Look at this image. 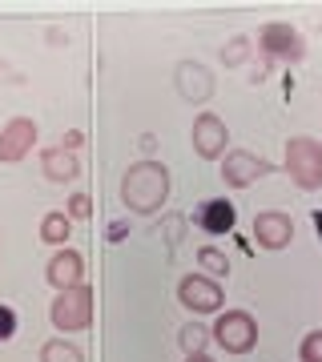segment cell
<instances>
[{
  "label": "cell",
  "instance_id": "cell-1",
  "mask_svg": "<svg viewBox=\"0 0 322 362\" xmlns=\"http://www.w3.org/2000/svg\"><path fill=\"white\" fill-rule=\"evenodd\" d=\"M169 197V169L161 161H137L121 177V202L129 214H157Z\"/></svg>",
  "mask_w": 322,
  "mask_h": 362
},
{
  "label": "cell",
  "instance_id": "cell-2",
  "mask_svg": "<svg viewBox=\"0 0 322 362\" xmlns=\"http://www.w3.org/2000/svg\"><path fill=\"white\" fill-rule=\"evenodd\" d=\"M209 330H214V342L226 354H250L258 346V322L250 310H222L218 322L209 326Z\"/></svg>",
  "mask_w": 322,
  "mask_h": 362
},
{
  "label": "cell",
  "instance_id": "cell-3",
  "mask_svg": "<svg viewBox=\"0 0 322 362\" xmlns=\"http://www.w3.org/2000/svg\"><path fill=\"white\" fill-rule=\"evenodd\" d=\"M49 318L57 330H89L93 322V290L85 282L73 286V290H61V294L52 298V306H49Z\"/></svg>",
  "mask_w": 322,
  "mask_h": 362
},
{
  "label": "cell",
  "instance_id": "cell-4",
  "mask_svg": "<svg viewBox=\"0 0 322 362\" xmlns=\"http://www.w3.org/2000/svg\"><path fill=\"white\" fill-rule=\"evenodd\" d=\"M286 173L302 189H318L322 185V145L314 137H290V145H286Z\"/></svg>",
  "mask_w": 322,
  "mask_h": 362
},
{
  "label": "cell",
  "instance_id": "cell-5",
  "mask_svg": "<svg viewBox=\"0 0 322 362\" xmlns=\"http://www.w3.org/2000/svg\"><path fill=\"white\" fill-rule=\"evenodd\" d=\"M178 302L193 314H222L226 294H222L218 278H209V274H185L178 282Z\"/></svg>",
  "mask_w": 322,
  "mask_h": 362
},
{
  "label": "cell",
  "instance_id": "cell-6",
  "mask_svg": "<svg viewBox=\"0 0 322 362\" xmlns=\"http://www.w3.org/2000/svg\"><path fill=\"white\" fill-rule=\"evenodd\" d=\"M258 45H262V52H266L270 61H302V57H306L302 33L282 25V21H274V25L262 28V33H258Z\"/></svg>",
  "mask_w": 322,
  "mask_h": 362
},
{
  "label": "cell",
  "instance_id": "cell-7",
  "mask_svg": "<svg viewBox=\"0 0 322 362\" xmlns=\"http://www.w3.org/2000/svg\"><path fill=\"white\" fill-rule=\"evenodd\" d=\"M193 153L206 157V161H218L222 153H226V141H230V129H226V121H222L218 113H197L193 117Z\"/></svg>",
  "mask_w": 322,
  "mask_h": 362
},
{
  "label": "cell",
  "instance_id": "cell-8",
  "mask_svg": "<svg viewBox=\"0 0 322 362\" xmlns=\"http://www.w3.org/2000/svg\"><path fill=\"white\" fill-rule=\"evenodd\" d=\"M266 173H274V165L266 157L250 153V149H230L226 161H222V177H226V185H234V189H246V185H254L258 177H266Z\"/></svg>",
  "mask_w": 322,
  "mask_h": 362
},
{
  "label": "cell",
  "instance_id": "cell-9",
  "mask_svg": "<svg viewBox=\"0 0 322 362\" xmlns=\"http://www.w3.org/2000/svg\"><path fill=\"white\" fill-rule=\"evenodd\" d=\"M254 242L262 250H286L294 242V218L282 209H262L254 218Z\"/></svg>",
  "mask_w": 322,
  "mask_h": 362
},
{
  "label": "cell",
  "instance_id": "cell-10",
  "mask_svg": "<svg viewBox=\"0 0 322 362\" xmlns=\"http://www.w3.org/2000/svg\"><path fill=\"white\" fill-rule=\"evenodd\" d=\"M37 145V121L33 117H13L0 129V161H25Z\"/></svg>",
  "mask_w": 322,
  "mask_h": 362
},
{
  "label": "cell",
  "instance_id": "cell-11",
  "mask_svg": "<svg viewBox=\"0 0 322 362\" xmlns=\"http://www.w3.org/2000/svg\"><path fill=\"white\" fill-rule=\"evenodd\" d=\"M193 226L202 233H209V238H226L238 226V209L226 197H209V202H202V206L193 209Z\"/></svg>",
  "mask_w": 322,
  "mask_h": 362
},
{
  "label": "cell",
  "instance_id": "cell-12",
  "mask_svg": "<svg viewBox=\"0 0 322 362\" xmlns=\"http://www.w3.org/2000/svg\"><path fill=\"white\" fill-rule=\"evenodd\" d=\"M45 278H49V286H57V290H73V286L85 282V258H81L77 250H57L49 258V270H45Z\"/></svg>",
  "mask_w": 322,
  "mask_h": 362
},
{
  "label": "cell",
  "instance_id": "cell-13",
  "mask_svg": "<svg viewBox=\"0 0 322 362\" xmlns=\"http://www.w3.org/2000/svg\"><path fill=\"white\" fill-rule=\"evenodd\" d=\"M178 93L190 105H206L209 93H214V73L197 61H181L178 65Z\"/></svg>",
  "mask_w": 322,
  "mask_h": 362
},
{
  "label": "cell",
  "instance_id": "cell-14",
  "mask_svg": "<svg viewBox=\"0 0 322 362\" xmlns=\"http://www.w3.org/2000/svg\"><path fill=\"white\" fill-rule=\"evenodd\" d=\"M40 169H45L49 181H73L81 173L77 157L69 153V149H45V153H40Z\"/></svg>",
  "mask_w": 322,
  "mask_h": 362
},
{
  "label": "cell",
  "instance_id": "cell-15",
  "mask_svg": "<svg viewBox=\"0 0 322 362\" xmlns=\"http://www.w3.org/2000/svg\"><path fill=\"white\" fill-rule=\"evenodd\" d=\"M69 233H73V218H69V214H45V218H40V238H45L49 246L64 250Z\"/></svg>",
  "mask_w": 322,
  "mask_h": 362
},
{
  "label": "cell",
  "instance_id": "cell-16",
  "mask_svg": "<svg viewBox=\"0 0 322 362\" xmlns=\"http://www.w3.org/2000/svg\"><path fill=\"white\" fill-rule=\"evenodd\" d=\"M40 362H85V354L73 342H64V338H49L40 346Z\"/></svg>",
  "mask_w": 322,
  "mask_h": 362
},
{
  "label": "cell",
  "instance_id": "cell-17",
  "mask_svg": "<svg viewBox=\"0 0 322 362\" xmlns=\"http://www.w3.org/2000/svg\"><path fill=\"white\" fill-rule=\"evenodd\" d=\"M178 342H181V350H185V354H202V350H206V342H209V330L202 322H190V326H181Z\"/></svg>",
  "mask_w": 322,
  "mask_h": 362
},
{
  "label": "cell",
  "instance_id": "cell-18",
  "mask_svg": "<svg viewBox=\"0 0 322 362\" xmlns=\"http://www.w3.org/2000/svg\"><path fill=\"white\" fill-rule=\"evenodd\" d=\"M197 262L206 266V274H209V278H230V258H226L222 250L202 246V250H197Z\"/></svg>",
  "mask_w": 322,
  "mask_h": 362
},
{
  "label": "cell",
  "instance_id": "cell-19",
  "mask_svg": "<svg viewBox=\"0 0 322 362\" xmlns=\"http://www.w3.org/2000/svg\"><path fill=\"white\" fill-rule=\"evenodd\" d=\"M298 362H322V330H310L298 342Z\"/></svg>",
  "mask_w": 322,
  "mask_h": 362
},
{
  "label": "cell",
  "instance_id": "cell-20",
  "mask_svg": "<svg viewBox=\"0 0 322 362\" xmlns=\"http://www.w3.org/2000/svg\"><path fill=\"white\" fill-rule=\"evenodd\" d=\"M246 57H250V37H234L226 49H222V61L226 65H242Z\"/></svg>",
  "mask_w": 322,
  "mask_h": 362
},
{
  "label": "cell",
  "instance_id": "cell-21",
  "mask_svg": "<svg viewBox=\"0 0 322 362\" xmlns=\"http://www.w3.org/2000/svg\"><path fill=\"white\" fill-rule=\"evenodd\" d=\"M69 218H77V221H89L93 218L89 194H73V197H69Z\"/></svg>",
  "mask_w": 322,
  "mask_h": 362
},
{
  "label": "cell",
  "instance_id": "cell-22",
  "mask_svg": "<svg viewBox=\"0 0 322 362\" xmlns=\"http://www.w3.org/2000/svg\"><path fill=\"white\" fill-rule=\"evenodd\" d=\"M16 334V310L13 306H0V342H8Z\"/></svg>",
  "mask_w": 322,
  "mask_h": 362
},
{
  "label": "cell",
  "instance_id": "cell-23",
  "mask_svg": "<svg viewBox=\"0 0 322 362\" xmlns=\"http://www.w3.org/2000/svg\"><path fill=\"white\" fill-rule=\"evenodd\" d=\"M105 238L117 246V242H125V238H129V226H125V221H109V233H105Z\"/></svg>",
  "mask_w": 322,
  "mask_h": 362
},
{
  "label": "cell",
  "instance_id": "cell-24",
  "mask_svg": "<svg viewBox=\"0 0 322 362\" xmlns=\"http://www.w3.org/2000/svg\"><path fill=\"white\" fill-rule=\"evenodd\" d=\"M81 145H85V133H81V129H69V133H64V145H61V149H69V153H73V149H81Z\"/></svg>",
  "mask_w": 322,
  "mask_h": 362
},
{
  "label": "cell",
  "instance_id": "cell-25",
  "mask_svg": "<svg viewBox=\"0 0 322 362\" xmlns=\"http://www.w3.org/2000/svg\"><path fill=\"white\" fill-rule=\"evenodd\" d=\"M181 226H185V218H169L166 221V242H169V246H178V230H181Z\"/></svg>",
  "mask_w": 322,
  "mask_h": 362
},
{
  "label": "cell",
  "instance_id": "cell-26",
  "mask_svg": "<svg viewBox=\"0 0 322 362\" xmlns=\"http://www.w3.org/2000/svg\"><path fill=\"white\" fill-rule=\"evenodd\" d=\"M310 221H314V233H318V242H322V209H314V214H310Z\"/></svg>",
  "mask_w": 322,
  "mask_h": 362
},
{
  "label": "cell",
  "instance_id": "cell-27",
  "mask_svg": "<svg viewBox=\"0 0 322 362\" xmlns=\"http://www.w3.org/2000/svg\"><path fill=\"white\" fill-rule=\"evenodd\" d=\"M142 149H145V153H154V149H157V141H154V133H145V137H142Z\"/></svg>",
  "mask_w": 322,
  "mask_h": 362
},
{
  "label": "cell",
  "instance_id": "cell-28",
  "mask_svg": "<svg viewBox=\"0 0 322 362\" xmlns=\"http://www.w3.org/2000/svg\"><path fill=\"white\" fill-rule=\"evenodd\" d=\"M185 362H214V358H209L206 350H202V354H185Z\"/></svg>",
  "mask_w": 322,
  "mask_h": 362
}]
</instances>
